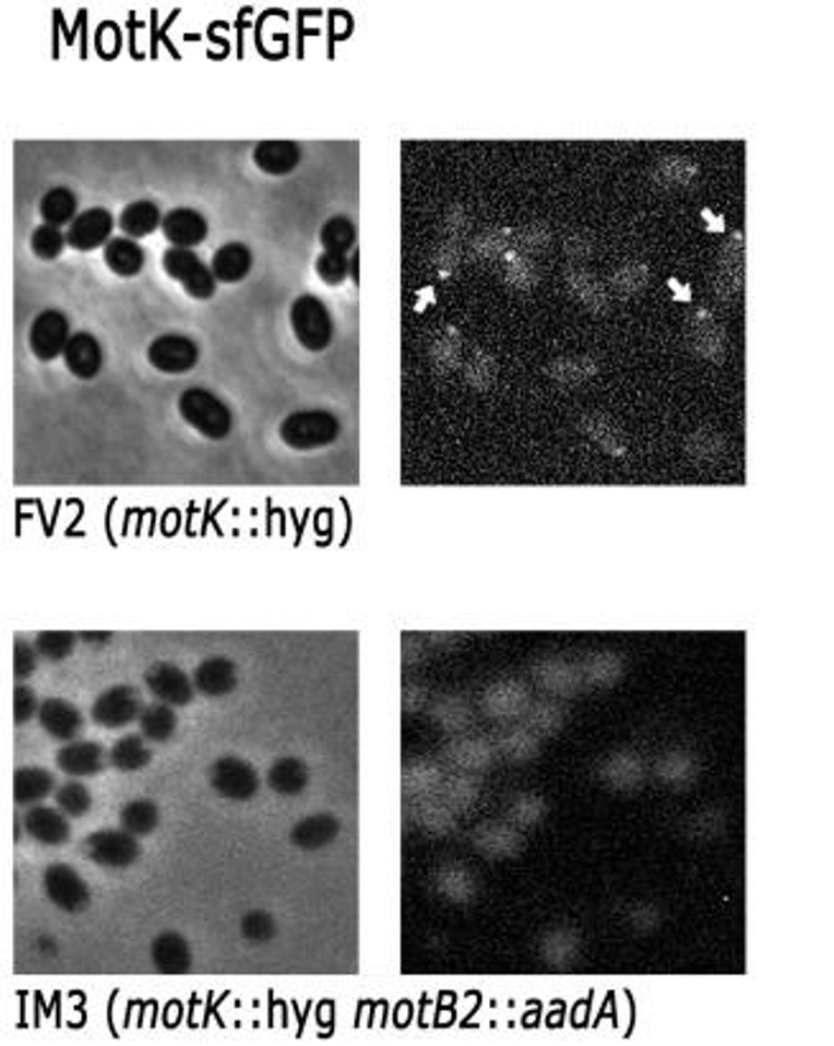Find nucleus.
<instances>
[{"label":"nucleus","mask_w":834,"mask_h":1046,"mask_svg":"<svg viewBox=\"0 0 834 1046\" xmlns=\"http://www.w3.org/2000/svg\"><path fill=\"white\" fill-rule=\"evenodd\" d=\"M339 431H343V424L327 408H307V412H294L286 416L278 435H282V442L289 450L312 452L335 444Z\"/></svg>","instance_id":"obj_1"},{"label":"nucleus","mask_w":834,"mask_h":1046,"mask_svg":"<svg viewBox=\"0 0 834 1046\" xmlns=\"http://www.w3.org/2000/svg\"><path fill=\"white\" fill-rule=\"evenodd\" d=\"M179 414L189 427L207 439H225L233 429V412L207 389H187L179 396Z\"/></svg>","instance_id":"obj_2"},{"label":"nucleus","mask_w":834,"mask_h":1046,"mask_svg":"<svg viewBox=\"0 0 834 1046\" xmlns=\"http://www.w3.org/2000/svg\"><path fill=\"white\" fill-rule=\"evenodd\" d=\"M289 320H291L294 335H297L299 345L305 347V350L309 353L327 350L332 343V332H335V324H332V314L322 299H317L314 294H301L299 299H294Z\"/></svg>","instance_id":"obj_3"},{"label":"nucleus","mask_w":834,"mask_h":1046,"mask_svg":"<svg viewBox=\"0 0 834 1046\" xmlns=\"http://www.w3.org/2000/svg\"><path fill=\"white\" fill-rule=\"evenodd\" d=\"M141 853V837L131 835L123 828L97 830L85 840V858L108 870L131 868L133 863H139Z\"/></svg>","instance_id":"obj_4"},{"label":"nucleus","mask_w":834,"mask_h":1046,"mask_svg":"<svg viewBox=\"0 0 834 1046\" xmlns=\"http://www.w3.org/2000/svg\"><path fill=\"white\" fill-rule=\"evenodd\" d=\"M210 786L227 801H250L261 789V776L240 756H223L210 765Z\"/></svg>","instance_id":"obj_5"},{"label":"nucleus","mask_w":834,"mask_h":1046,"mask_svg":"<svg viewBox=\"0 0 834 1046\" xmlns=\"http://www.w3.org/2000/svg\"><path fill=\"white\" fill-rule=\"evenodd\" d=\"M164 271L169 274L174 282H179L184 286V292L192 299L207 301L212 299V294L217 289V278L212 274V269L207 263H202V258L189 248H169L162 258Z\"/></svg>","instance_id":"obj_6"},{"label":"nucleus","mask_w":834,"mask_h":1046,"mask_svg":"<svg viewBox=\"0 0 834 1046\" xmlns=\"http://www.w3.org/2000/svg\"><path fill=\"white\" fill-rule=\"evenodd\" d=\"M143 704V697L133 685H116L97 694V700L90 708V717L95 725L105 727V730H120L131 723H139Z\"/></svg>","instance_id":"obj_7"},{"label":"nucleus","mask_w":834,"mask_h":1046,"mask_svg":"<svg viewBox=\"0 0 834 1046\" xmlns=\"http://www.w3.org/2000/svg\"><path fill=\"white\" fill-rule=\"evenodd\" d=\"M44 893L64 914H82L90 906V885L67 863H51L41 878Z\"/></svg>","instance_id":"obj_8"},{"label":"nucleus","mask_w":834,"mask_h":1046,"mask_svg":"<svg viewBox=\"0 0 834 1046\" xmlns=\"http://www.w3.org/2000/svg\"><path fill=\"white\" fill-rule=\"evenodd\" d=\"M143 685H146L148 694L154 697L156 702L171 704V708H187V704H192L196 694L194 679L189 677L181 666L171 662H158L148 666V671L143 674Z\"/></svg>","instance_id":"obj_9"},{"label":"nucleus","mask_w":834,"mask_h":1046,"mask_svg":"<svg viewBox=\"0 0 834 1046\" xmlns=\"http://www.w3.org/2000/svg\"><path fill=\"white\" fill-rule=\"evenodd\" d=\"M70 337L72 332L67 314L59 312V309H44V312L36 314L32 330H28V347L41 362H51L59 355H64Z\"/></svg>","instance_id":"obj_10"},{"label":"nucleus","mask_w":834,"mask_h":1046,"mask_svg":"<svg viewBox=\"0 0 834 1046\" xmlns=\"http://www.w3.org/2000/svg\"><path fill=\"white\" fill-rule=\"evenodd\" d=\"M148 362L158 373H189L200 362V345L187 335H162L148 345Z\"/></svg>","instance_id":"obj_11"},{"label":"nucleus","mask_w":834,"mask_h":1046,"mask_svg":"<svg viewBox=\"0 0 834 1046\" xmlns=\"http://www.w3.org/2000/svg\"><path fill=\"white\" fill-rule=\"evenodd\" d=\"M21 830H24V835L32 837L34 843L47 845V847H62L70 843L72 837L70 817H67L59 807H47V805L26 807L24 820H21Z\"/></svg>","instance_id":"obj_12"},{"label":"nucleus","mask_w":834,"mask_h":1046,"mask_svg":"<svg viewBox=\"0 0 834 1046\" xmlns=\"http://www.w3.org/2000/svg\"><path fill=\"white\" fill-rule=\"evenodd\" d=\"M36 717H39L41 730L57 742L78 740L82 738V730H85V717H82L78 704L62 700V697H47V700H41L39 715Z\"/></svg>","instance_id":"obj_13"},{"label":"nucleus","mask_w":834,"mask_h":1046,"mask_svg":"<svg viewBox=\"0 0 834 1046\" xmlns=\"http://www.w3.org/2000/svg\"><path fill=\"white\" fill-rule=\"evenodd\" d=\"M105 765H108V753L95 740L78 738L62 742V748L57 750V769L70 778H93L105 771Z\"/></svg>","instance_id":"obj_14"},{"label":"nucleus","mask_w":834,"mask_h":1046,"mask_svg":"<svg viewBox=\"0 0 834 1046\" xmlns=\"http://www.w3.org/2000/svg\"><path fill=\"white\" fill-rule=\"evenodd\" d=\"M112 227H116V217H112L108 210L90 207L80 212V215L74 217V223L67 227V242H70V248L82 250V253L100 246L105 248L112 240Z\"/></svg>","instance_id":"obj_15"},{"label":"nucleus","mask_w":834,"mask_h":1046,"mask_svg":"<svg viewBox=\"0 0 834 1046\" xmlns=\"http://www.w3.org/2000/svg\"><path fill=\"white\" fill-rule=\"evenodd\" d=\"M192 679H194L196 694L217 700V697H227L230 692H235V687H238V669H235L230 658L210 656L196 664Z\"/></svg>","instance_id":"obj_16"},{"label":"nucleus","mask_w":834,"mask_h":1046,"mask_svg":"<svg viewBox=\"0 0 834 1046\" xmlns=\"http://www.w3.org/2000/svg\"><path fill=\"white\" fill-rule=\"evenodd\" d=\"M62 360L74 378H80V381H93V378L103 370L100 340L90 335V332H74L70 343H67Z\"/></svg>","instance_id":"obj_17"},{"label":"nucleus","mask_w":834,"mask_h":1046,"mask_svg":"<svg viewBox=\"0 0 834 1046\" xmlns=\"http://www.w3.org/2000/svg\"><path fill=\"white\" fill-rule=\"evenodd\" d=\"M151 965L164 975H184L192 970V947L179 931H162L151 942Z\"/></svg>","instance_id":"obj_18"},{"label":"nucleus","mask_w":834,"mask_h":1046,"mask_svg":"<svg viewBox=\"0 0 834 1046\" xmlns=\"http://www.w3.org/2000/svg\"><path fill=\"white\" fill-rule=\"evenodd\" d=\"M162 230L174 248H189L207 240V219L192 207H177L164 215Z\"/></svg>","instance_id":"obj_19"},{"label":"nucleus","mask_w":834,"mask_h":1046,"mask_svg":"<svg viewBox=\"0 0 834 1046\" xmlns=\"http://www.w3.org/2000/svg\"><path fill=\"white\" fill-rule=\"evenodd\" d=\"M337 835H339L337 817L330 812H317L294 824L289 840L297 851L317 853L322 851V847H327Z\"/></svg>","instance_id":"obj_20"},{"label":"nucleus","mask_w":834,"mask_h":1046,"mask_svg":"<svg viewBox=\"0 0 834 1046\" xmlns=\"http://www.w3.org/2000/svg\"><path fill=\"white\" fill-rule=\"evenodd\" d=\"M57 776L41 765H24L13 773V801L19 807H34L57 794Z\"/></svg>","instance_id":"obj_21"},{"label":"nucleus","mask_w":834,"mask_h":1046,"mask_svg":"<svg viewBox=\"0 0 834 1046\" xmlns=\"http://www.w3.org/2000/svg\"><path fill=\"white\" fill-rule=\"evenodd\" d=\"M265 786L278 797H299L309 786V769L301 758L284 756L271 763L269 773H265Z\"/></svg>","instance_id":"obj_22"},{"label":"nucleus","mask_w":834,"mask_h":1046,"mask_svg":"<svg viewBox=\"0 0 834 1046\" xmlns=\"http://www.w3.org/2000/svg\"><path fill=\"white\" fill-rule=\"evenodd\" d=\"M253 162L263 174L284 177L291 174L301 162V148L291 141H263L253 151Z\"/></svg>","instance_id":"obj_23"},{"label":"nucleus","mask_w":834,"mask_h":1046,"mask_svg":"<svg viewBox=\"0 0 834 1046\" xmlns=\"http://www.w3.org/2000/svg\"><path fill=\"white\" fill-rule=\"evenodd\" d=\"M210 269L217 284H238L253 269V253L242 242H227V246L215 250Z\"/></svg>","instance_id":"obj_24"},{"label":"nucleus","mask_w":834,"mask_h":1046,"mask_svg":"<svg viewBox=\"0 0 834 1046\" xmlns=\"http://www.w3.org/2000/svg\"><path fill=\"white\" fill-rule=\"evenodd\" d=\"M105 266L120 278L139 276L143 266H146V250L141 248L139 240L131 238H112L108 246L103 248Z\"/></svg>","instance_id":"obj_25"},{"label":"nucleus","mask_w":834,"mask_h":1046,"mask_svg":"<svg viewBox=\"0 0 834 1046\" xmlns=\"http://www.w3.org/2000/svg\"><path fill=\"white\" fill-rule=\"evenodd\" d=\"M603 776L608 781V786L618 792H635L646 778V765H643V758L633 750H620L605 763Z\"/></svg>","instance_id":"obj_26"},{"label":"nucleus","mask_w":834,"mask_h":1046,"mask_svg":"<svg viewBox=\"0 0 834 1046\" xmlns=\"http://www.w3.org/2000/svg\"><path fill=\"white\" fill-rule=\"evenodd\" d=\"M151 748L148 740L143 738L141 733H131L118 738L112 746L108 748V763L110 769H116L120 773H135L143 771L151 763Z\"/></svg>","instance_id":"obj_27"},{"label":"nucleus","mask_w":834,"mask_h":1046,"mask_svg":"<svg viewBox=\"0 0 834 1046\" xmlns=\"http://www.w3.org/2000/svg\"><path fill=\"white\" fill-rule=\"evenodd\" d=\"M654 776L658 784L669 786V789H684L696 776V761L687 750L671 748L656 758Z\"/></svg>","instance_id":"obj_28"},{"label":"nucleus","mask_w":834,"mask_h":1046,"mask_svg":"<svg viewBox=\"0 0 834 1046\" xmlns=\"http://www.w3.org/2000/svg\"><path fill=\"white\" fill-rule=\"evenodd\" d=\"M179 730L177 708L164 702L146 704L139 717V733L148 742H169Z\"/></svg>","instance_id":"obj_29"},{"label":"nucleus","mask_w":834,"mask_h":1046,"mask_svg":"<svg viewBox=\"0 0 834 1046\" xmlns=\"http://www.w3.org/2000/svg\"><path fill=\"white\" fill-rule=\"evenodd\" d=\"M118 225L120 230L126 233V238L131 240L146 238V235H151L164 225V215L162 210H158V204H154L151 200H141V202H131L123 212H120Z\"/></svg>","instance_id":"obj_30"},{"label":"nucleus","mask_w":834,"mask_h":1046,"mask_svg":"<svg viewBox=\"0 0 834 1046\" xmlns=\"http://www.w3.org/2000/svg\"><path fill=\"white\" fill-rule=\"evenodd\" d=\"M118 820H120V828L131 832V835L148 837L154 835L158 824H162V809H158L156 801L151 799H133L120 809Z\"/></svg>","instance_id":"obj_31"},{"label":"nucleus","mask_w":834,"mask_h":1046,"mask_svg":"<svg viewBox=\"0 0 834 1046\" xmlns=\"http://www.w3.org/2000/svg\"><path fill=\"white\" fill-rule=\"evenodd\" d=\"M696 174H700V166H696L692 158L664 156L658 158L654 169H651V179L662 189H684L687 185H692Z\"/></svg>","instance_id":"obj_32"},{"label":"nucleus","mask_w":834,"mask_h":1046,"mask_svg":"<svg viewBox=\"0 0 834 1046\" xmlns=\"http://www.w3.org/2000/svg\"><path fill=\"white\" fill-rule=\"evenodd\" d=\"M39 212L47 225H55V227L72 225L74 217H78V197H74L72 189L55 187L41 197Z\"/></svg>","instance_id":"obj_33"},{"label":"nucleus","mask_w":834,"mask_h":1046,"mask_svg":"<svg viewBox=\"0 0 834 1046\" xmlns=\"http://www.w3.org/2000/svg\"><path fill=\"white\" fill-rule=\"evenodd\" d=\"M55 799L57 807L62 809L70 820H82V817L93 809V794L82 784V778H70L64 781V784H59Z\"/></svg>","instance_id":"obj_34"},{"label":"nucleus","mask_w":834,"mask_h":1046,"mask_svg":"<svg viewBox=\"0 0 834 1046\" xmlns=\"http://www.w3.org/2000/svg\"><path fill=\"white\" fill-rule=\"evenodd\" d=\"M78 643H80V635L72 633V631H44V633L36 635L34 646H36V651H39V656L44 658V662L59 664V662H64V658H70L74 654Z\"/></svg>","instance_id":"obj_35"},{"label":"nucleus","mask_w":834,"mask_h":1046,"mask_svg":"<svg viewBox=\"0 0 834 1046\" xmlns=\"http://www.w3.org/2000/svg\"><path fill=\"white\" fill-rule=\"evenodd\" d=\"M355 225L347 217H332L322 225L320 230V240L322 248L330 250V253H343L347 255V250L355 246Z\"/></svg>","instance_id":"obj_36"},{"label":"nucleus","mask_w":834,"mask_h":1046,"mask_svg":"<svg viewBox=\"0 0 834 1046\" xmlns=\"http://www.w3.org/2000/svg\"><path fill=\"white\" fill-rule=\"evenodd\" d=\"M64 246H70V242H67V233H62V227L44 223L32 233V250L41 261H55V258L62 255Z\"/></svg>","instance_id":"obj_37"},{"label":"nucleus","mask_w":834,"mask_h":1046,"mask_svg":"<svg viewBox=\"0 0 834 1046\" xmlns=\"http://www.w3.org/2000/svg\"><path fill=\"white\" fill-rule=\"evenodd\" d=\"M651 271L643 261H628L612 274V286L623 294V297H635L648 286Z\"/></svg>","instance_id":"obj_38"},{"label":"nucleus","mask_w":834,"mask_h":1046,"mask_svg":"<svg viewBox=\"0 0 834 1046\" xmlns=\"http://www.w3.org/2000/svg\"><path fill=\"white\" fill-rule=\"evenodd\" d=\"M240 935L246 937L248 942H255V944L269 942V939H273V935H276V922H273V916L269 912L255 908V912H248L240 919Z\"/></svg>","instance_id":"obj_39"},{"label":"nucleus","mask_w":834,"mask_h":1046,"mask_svg":"<svg viewBox=\"0 0 834 1046\" xmlns=\"http://www.w3.org/2000/svg\"><path fill=\"white\" fill-rule=\"evenodd\" d=\"M314 269H317V276H320L324 284L339 286L347 276H350V258L343 253H330V250H324V253L317 258Z\"/></svg>","instance_id":"obj_40"},{"label":"nucleus","mask_w":834,"mask_h":1046,"mask_svg":"<svg viewBox=\"0 0 834 1046\" xmlns=\"http://www.w3.org/2000/svg\"><path fill=\"white\" fill-rule=\"evenodd\" d=\"M39 651L26 639L13 641V677H16V685H24L26 679L34 677L36 669H39Z\"/></svg>","instance_id":"obj_41"},{"label":"nucleus","mask_w":834,"mask_h":1046,"mask_svg":"<svg viewBox=\"0 0 834 1046\" xmlns=\"http://www.w3.org/2000/svg\"><path fill=\"white\" fill-rule=\"evenodd\" d=\"M39 708L41 702L34 689L26 685H16V689H13V723L16 725L32 723V720L39 715Z\"/></svg>","instance_id":"obj_42"},{"label":"nucleus","mask_w":834,"mask_h":1046,"mask_svg":"<svg viewBox=\"0 0 834 1046\" xmlns=\"http://www.w3.org/2000/svg\"><path fill=\"white\" fill-rule=\"evenodd\" d=\"M589 671H593V679L600 681V685H612V681H618L620 674H623V662L612 654H603L595 658Z\"/></svg>","instance_id":"obj_43"},{"label":"nucleus","mask_w":834,"mask_h":1046,"mask_svg":"<svg viewBox=\"0 0 834 1046\" xmlns=\"http://www.w3.org/2000/svg\"><path fill=\"white\" fill-rule=\"evenodd\" d=\"M631 927L643 931V935H648V931H654L658 927V912L654 906H643V904L633 906L631 908Z\"/></svg>","instance_id":"obj_44"},{"label":"nucleus","mask_w":834,"mask_h":1046,"mask_svg":"<svg viewBox=\"0 0 834 1046\" xmlns=\"http://www.w3.org/2000/svg\"><path fill=\"white\" fill-rule=\"evenodd\" d=\"M80 641L90 649H105L112 641V633L110 631H85V633H80Z\"/></svg>","instance_id":"obj_45"}]
</instances>
